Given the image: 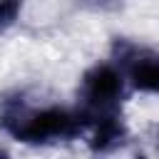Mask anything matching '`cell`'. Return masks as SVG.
<instances>
[{
  "instance_id": "obj_1",
  "label": "cell",
  "mask_w": 159,
  "mask_h": 159,
  "mask_svg": "<svg viewBox=\"0 0 159 159\" xmlns=\"http://www.w3.org/2000/svg\"><path fill=\"white\" fill-rule=\"evenodd\" d=\"M0 127L22 144H60L72 142L84 132L80 109L65 107H32L22 97H10L0 109Z\"/></svg>"
},
{
  "instance_id": "obj_2",
  "label": "cell",
  "mask_w": 159,
  "mask_h": 159,
  "mask_svg": "<svg viewBox=\"0 0 159 159\" xmlns=\"http://www.w3.org/2000/svg\"><path fill=\"white\" fill-rule=\"evenodd\" d=\"M124 75L112 62H97L92 65L80 82V114L87 124L99 119H114L122 117V102H124Z\"/></svg>"
},
{
  "instance_id": "obj_3",
  "label": "cell",
  "mask_w": 159,
  "mask_h": 159,
  "mask_svg": "<svg viewBox=\"0 0 159 159\" xmlns=\"http://www.w3.org/2000/svg\"><path fill=\"white\" fill-rule=\"evenodd\" d=\"M112 55L124 80L132 84V89L159 94V50H152L129 40H117L112 47Z\"/></svg>"
},
{
  "instance_id": "obj_4",
  "label": "cell",
  "mask_w": 159,
  "mask_h": 159,
  "mask_svg": "<svg viewBox=\"0 0 159 159\" xmlns=\"http://www.w3.org/2000/svg\"><path fill=\"white\" fill-rule=\"evenodd\" d=\"M20 10H22V0H0V32L15 25Z\"/></svg>"
},
{
  "instance_id": "obj_5",
  "label": "cell",
  "mask_w": 159,
  "mask_h": 159,
  "mask_svg": "<svg viewBox=\"0 0 159 159\" xmlns=\"http://www.w3.org/2000/svg\"><path fill=\"white\" fill-rule=\"evenodd\" d=\"M77 2L89 7V10H114L122 0H77Z\"/></svg>"
},
{
  "instance_id": "obj_6",
  "label": "cell",
  "mask_w": 159,
  "mask_h": 159,
  "mask_svg": "<svg viewBox=\"0 0 159 159\" xmlns=\"http://www.w3.org/2000/svg\"><path fill=\"white\" fill-rule=\"evenodd\" d=\"M0 157H2V152H0Z\"/></svg>"
}]
</instances>
